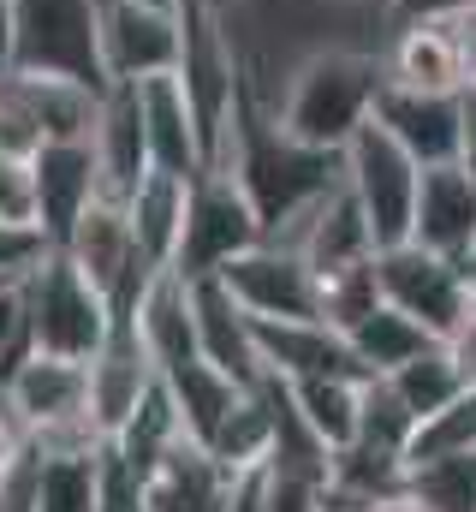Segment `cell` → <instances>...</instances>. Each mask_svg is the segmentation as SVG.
<instances>
[{"label": "cell", "instance_id": "1", "mask_svg": "<svg viewBox=\"0 0 476 512\" xmlns=\"http://www.w3.org/2000/svg\"><path fill=\"white\" fill-rule=\"evenodd\" d=\"M375 90H381V48H316L286 72L274 96V120L298 143L340 155L369 120Z\"/></svg>", "mask_w": 476, "mask_h": 512}, {"label": "cell", "instance_id": "2", "mask_svg": "<svg viewBox=\"0 0 476 512\" xmlns=\"http://www.w3.org/2000/svg\"><path fill=\"white\" fill-rule=\"evenodd\" d=\"M221 167L244 185V197H250V209H256L262 227L280 221V215H292V209H304V203H316V197H328L340 185V155L334 149L298 143L292 131H280L274 114L250 108L244 96H238L233 143H227Z\"/></svg>", "mask_w": 476, "mask_h": 512}, {"label": "cell", "instance_id": "3", "mask_svg": "<svg viewBox=\"0 0 476 512\" xmlns=\"http://www.w3.org/2000/svg\"><path fill=\"white\" fill-rule=\"evenodd\" d=\"M0 399L18 417L24 441L36 453H90L102 447V429L90 417V376L78 358H54V352H24L6 376Z\"/></svg>", "mask_w": 476, "mask_h": 512}, {"label": "cell", "instance_id": "4", "mask_svg": "<svg viewBox=\"0 0 476 512\" xmlns=\"http://www.w3.org/2000/svg\"><path fill=\"white\" fill-rule=\"evenodd\" d=\"M12 72H42V78L108 90L102 0H12Z\"/></svg>", "mask_w": 476, "mask_h": 512}, {"label": "cell", "instance_id": "5", "mask_svg": "<svg viewBox=\"0 0 476 512\" xmlns=\"http://www.w3.org/2000/svg\"><path fill=\"white\" fill-rule=\"evenodd\" d=\"M18 298H24V334H30V352H54V358H90L114 316H108V298L66 262L60 251H48L24 280H18Z\"/></svg>", "mask_w": 476, "mask_h": 512}, {"label": "cell", "instance_id": "6", "mask_svg": "<svg viewBox=\"0 0 476 512\" xmlns=\"http://www.w3.org/2000/svg\"><path fill=\"white\" fill-rule=\"evenodd\" d=\"M417 173H423V167H417V161H411L387 131L375 126V120H363L357 137L340 149V185L352 191V203L363 209L375 251H381V245L411 239V197H417Z\"/></svg>", "mask_w": 476, "mask_h": 512}, {"label": "cell", "instance_id": "7", "mask_svg": "<svg viewBox=\"0 0 476 512\" xmlns=\"http://www.w3.org/2000/svg\"><path fill=\"white\" fill-rule=\"evenodd\" d=\"M262 239V221L244 197L227 167H203L185 191V233H179V251H173V274L179 280H197V274H215L221 262H233L238 251H250Z\"/></svg>", "mask_w": 476, "mask_h": 512}, {"label": "cell", "instance_id": "8", "mask_svg": "<svg viewBox=\"0 0 476 512\" xmlns=\"http://www.w3.org/2000/svg\"><path fill=\"white\" fill-rule=\"evenodd\" d=\"M375 292H381V304H393L399 316H411V322H417L423 334H435V340H447L453 322H459L465 304H471V286H465L459 262L423 251V245H411V239L375 251Z\"/></svg>", "mask_w": 476, "mask_h": 512}, {"label": "cell", "instance_id": "9", "mask_svg": "<svg viewBox=\"0 0 476 512\" xmlns=\"http://www.w3.org/2000/svg\"><path fill=\"white\" fill-rule=\"evenodd\" d=\"M179 12L137 6V0H102V78L108 84H143L179 66Z\"/></svg>", "mask_w": 476, "mask_h": 512}, {"label": "cell", "instance_id": "10", "mask_svg": "<svg viewBox=\"0 0 476 512\" xmlns=\"http://www.w3.org/2000/svg\"><path fill=\"white\" fill-rule=\"evenodd\" d=\"M221 286L244 304V316H274V322H298V316H316V268L298 251H280V245H250L233 262L215 268ZM322 322V316H316Z\"/></svg>", "mask_w": 476, "mask_h": 512}, {"label": "cell", "instance_id": "11", "mask_svg": "<svg viewBox=\"0 0 476 512\" xmlns=\"http://www.w3.org/2000/svg\"><path fill=\"white\" fill-rule=\"evenodd\" d=\"M24 173H30V221L60 251L66 233L78 227V215L96 203V155H90V137H54V143H42L24 161Z\"/></svg>", "mask_w": 476, "mask_h": 512}, {"label": "cell", "instance_id": "12", "mask_svg": "<svg viewBox=\"0 0 476 512\" xmlns=\"http://www.w3.org/2000/svg\"><path fill=\"white\" fill-rule=\"evenodd\" d=\"M369 120L387 131L417 167L459 161V90H405V84L381 78Z\"/></svg>", "mask_w": 476, "mask_h": 512}, {"label": "cell", "instance_id": "13", "mask_svg": "<svg viewBox=\"0 0 476 512\" xmlns=\"http://www.w3.org/2000/svg\"><path fill=\"white\" fill-rule=\"evenodd\" d=\"M250 340H256V364L262 376L280 382H304V376H363L340 328L298 316V322H274V316H250Z\"/></svg>", "mask_w": 476, "mask_h": 512}, {"label": "cell", "instance_id": "14", "mask_svg": "<svg viewBox=\"0 0 476 512\" xmlns=\"http://www.w3.org/2000/svg\"><path fill=\"white\" fill-rule=\"evenodd\" d=\"M471 239H476V179L459 161L423 167L417 197H411V245L459 262L471 251Z\"/></svg>", "mask_w": 476, "mask_h": 512}, {"label": "cell", "instance_id": "15", "mask_svg": "<svg viewBox=\"0 0 476 512\" xmlns=\"http://www.w3.org/2000/svg\"><path fill=\"white\" fill-rule=\"evenodd\" d=\"M90 155H96V197L125 203L131 185L149 173V143H143L137 84H108V90H102L96 126H90Z\"/></svg>", "mask_w": 476, "mask_h": 512}, {"label": "cell", "instance_id": "16", "mask_svg": "<svg viewBox=\"0 0 476 512\" xmlns=\"http://www.w3.org/2000/svg\"><path fill=\"white\" fill-rule=\"evenodd\" d=\"M185 292H191V322H197V358L227 370L238 387H250L262 376V364H256L244 304L221 286V274H197V280H185Z\"/></svg>", "mask_w": 476, "mask_h": 512}, {"label": "cell", "instance_id": "17", "mask_svg": "<svg viewBox=\"0 0 476 512\" xmlns=\"http://www.w3.org/2000/svg\"><path fill=\"white\" fill-rule=\"evenodd\" d=\"M233 471L191 435H179L143 477V512H221Z\"/></svg>", "mask_w": 476, "mask_h": 512}, {"label": "cell", "instance_id": "18", "mask_svg": "<svg viewBox=\"0 0 476 512\" xmlns=\"http://www.w3.org/2000/svg\"><path fill=\"white\" fill-rule=\"evenodd\" d=\"M84 376H90V417H96V429L108 441L137 411V399L155 387V364H149V352H143V340L131 328H108V340L84 358Z\"/></svg>", "mask_w": 476, "mask_h": 512}, {"label": "cell", "instance_id": "19", "mask_svg": "<svg viewBox=\"0 0 476 512\" xmlns=\"http://www.w3.org/2000/svg\"><path fill=\"white\" fill-rule=\"evenodd\" d=\"M137 108H143L149 167L179 173V179H197V173H203V137H197V120H191V102H185L179 78H173V72L143 78V84H137Z\"/></svg>", "mask_w": 476, "mask_h": 512}, {"label": "cell", "instance_id": "20", "mask_svg": "<svg viewBox=\"0 0 476 512\" xmlns=\"http://www.w3.org/2000/svg\"><path fill=\"white\" fill-rule=\"evenodd\" d=\"M131 334L143 340L155 376L173 370V364H185V358H197L191 292H185V280H179L173 268H155V280L143 286V298H137V310H131Z\"/></svg>", "mask_w": 476, "mask_h": 512}, {"label": "cell", "instance_id": "21", "mask_svg": "<svg viewBox=\"0 0 476 512\" xmlns=\"http://www.w3.org/2000/svg\"><path fill=\"white\" fill-rule=\"evenodd\" d=\"M381 78L387 84H405V90H465L459 54H453L447 30L435 18H417V24H393L387 30V42H381Z\"/></svg>", "mask_w": 476, "mask_h": 512}, {"label": "cell", "instance_id": "22", "mask_svg": "<svg viewBox=\"0 0 476 512\" xmlns=\"http://www.w3.org/2000/svg\"><path fill=\"white\" fill-rule=\"evenodd\" d=\"M185 191H191V179L149 167V173L131 185V197H125L131 239H137V251L149 256L155 268H167L173 251H179V233H185Z\"/></svg>", "mask_w": 476, "mask_h": 512}, {"label": "cell", "instance_id": "23", "mask_svg": "<svg viewBox=\"0 0 476 512\" xmlns=\"http://www.w3.org/2000/svg\"><path fill=\"white\" fill-rule=\"evenodd\" d=\"M375 256V239H369V221L352 203L346 185H334L322 203H316V221H310V239H304V262L316 274H334V268H352V262H369Z\"/></svg>", "mask_w": 476, "mask_h": 512}, {"label": "cell", "instance_id": "24", "mask_svg": "<svg viewBox=\"0 0 476 512\" xmlns=\"http://www.w3.org/2000/svg\"><path fill=\"white\" fill-rule=\"evenodd\" d=\"M268 441H274V387H268V376H256V382L233 399V411L215 423V435H209L203 447H209L227 471H250V465L268 459Z\"/></svg>", "mask_w": 476, "mask_h": 512}, {"label": "cell", "instance_id": "25", "mask_svg": "<svg viewBox=\"0 0 476 512\" xmlns=\"http://www.w3.org/2000/svg\"><path fill=\"white\" fill-rule=\"evenodd\" d=\"M161 387L173 393V411H179V423H185L191 441H209L215 423L233 411V399L244 393L227 370H215V364H203V358H185V364L161 370Z\"/></svg>", "mask_w": 476, "mask_h": 512}, {"label": "cell", "instance_id": "26", "mask_svg": "<svg viewBox=\"0 0 476 512\" xmlns=\"http://www.w3.org/2000/svg\"><path fill=\"white\" fill-rule=\"evenodd\" d=\"M346 346H352L357 370L363 376H387V370H399L405 358H417L423 346H435V334H423L411 316H399L393 304H375L363 322L346 328Z\"/></svg>", "mask_w": 476, "mask_h": 512}, {"label": "cell", "instance_id": "27", "mask_svg": "<svg viewBox=\"0 0 476 512\" xmlns=\"http://www.w3.org/2000/svg\"><path fill=\"white\" fill-rule=\"evenodd\" d=\"M405 501L417 512H476V447L411 459L405 465Z\"/></svg>", "mask_w": 476, "mask_h": 512}, {"label": "cell", "instance_id": "28", "mask_svg": "<svg viewBox=\"0 0 476 512\" xmlns=\"http://www.w3.org/2000/svg\"><path fill=\"white\" fill-rule=\"evenodd\" d=\"M387 387H393V393H399V405L423 423V417H435L441 405H453V399L465 393V376H459L453 352L435 340V346H423L417 358H405L399 370H387Z\"/></svg>", "mask_w": 476, "mask_h": 512}, {"label": "cell", "instance_id": "29", "mask_svg": "<svg viewBox=\"0 0 476 512\" xmlns=\"http://www.w3.org/2000/svg\"><path fill=\"white\" fill-rule=\"evenodd\" d=\"M179 435H185V423H179V411H173V393H167V387H161V376H155V387L137 399V411L119 423L108 441H114L131 465H137V477H149V465H155V459H161Z\"/></svg>", "mask_w": 476, "mask_h": 512}, {"label": "cell", "instance_id": "30", "mask_svg": "<svg viewBox=\"0 0 476 512\" xmlns=\"http://www.w3.org/2000/svg\"><path fill=\"white\" fill-rule=\"evenodd\" d=\"M357 382L363 376H304V382H286L298 417L328 441V447H346L357 429Z\"/></svg>", "mask_w": 476, "mask_h": 512}, {"label": "cell", "instance_id": "31", "mask_svg": "<svg viewBox=\"0 0 476 512\" xmlns=\"http://www.w3.org/2000/svg\"><path fill=\"white\" fill-rule=\"evenodd\" d=\"M411 429H417V417L399 405V393L387 387V376H363L357 382V429H352L357 447H375V453H399L405 459Z\"/></svg>", "mask_w": 476, "mask_h": 512}, {"label": "cell", "instance_id": "32", "mask_svg": "<svg viewBox=\"0 0 476 512\" xmlns=\"http://www.w3.org/2000/svg\"><path fill=\"white\" fill-rule=\"evenodd\" d=\"M36 512H96V447L90 453H42Z\"/></svg>", "mask_w": 476, "mask_h": 512}, {"label": "cell", "instance_id": "33", "mask_svg": "<svg viewBox=\"0 0 476 512\" xmlns=\"http://www.w3.org/2000/svg\"><path fill=\"white\" fill-rule=\"evenodd\" d=\"M375 304H381V292H375V256L369 262H352V268H334V274H316V316L328 328L346 334Z\"/></svg>", "mask_w": 476, "mask_h": 512}, {"label": "cell", "instance_id": "34", "mask_svg": "<svg viewBox=\"0 0 476 512\" xmlns=\"http://www.w3.org/2000/svg\"><path fill=\"white\" fill-rule=\"evenodd\" d=\"M476 447V387H465L453 405H441L435 417H423L411 429V447H405V465L411 459H435V453H459Z\"/></svg>", "mask_w": 476, "mask_h": 512}, {"label": "cell", "instance_id": "35", "mask_svg": "<svg viewBox=\"0 0 476 512\" xmlns=\"http://www.w3.org/2000/svg\"><path fill=\"white\" fill-rule=\"evenodd\" d=\"M96 512H143V477L114 441L96 447Z\"/></svg>", "mask_w": 476, "mask_h": 512}, {"label": "cell", "instance_id": "36", "mask_svg": "<svg viewBox=\"0 0 476 512\" xmlns=\"http://www.w3.org/2000/svg\"><path fill=\"white\" fill-rule=\"evenodd\" d=\"M48 251H54V245L42 239L36 221H0V286H6V280H24Z\"/></svg>", "mask_w": 476, "mask_h": 512}, {"label": "cell", "instance_id": "37", "mask_svg": "<svg viewBox=\"0 0 476 512\" xmlns=\"http://www.w3.org/2000/svg\"><path fill=\"white\" fill-rule=\"evenodd\" d=\"M36 465H42V453L30 441L0 465V512H36Z\"/></svg>", "mask_w": 476, "mask_h": 512}, {"label": "cell", "instance_id": "38", "mask_svg": "<svg viewBox=\"0 0 476 512\" xmlns=\"http://www.w3.org/2000/svg\"><path fill=\"white\" fill-rule=\"evenodd\" d=\"M262 483H268V512H322V483L310 477H286L262 465Z\"/></svg>", "mask_w": 476, "mask_h": 512}, {"label": "cell", "instance_id": "39", "mask_svg": "<svg viewBox=\"0 0 476 512\" xmlns=\"http://www.w3.org/2000/svg\"><path fill=\"white\" fill-rule=\"evenodd\" d=\"M435 24L447 30V42H453V54H459L465 84H476V0H471V6H459V12H447V18H435Z\"/></svg>", "mask_w": 476, "mask_h": 512}, {"label": "cell", "instance_id": "40", "mask_svg": "<svg viewBox=\"0 0 476 512\" xmlns=\"http://www.w3.org/2000/svg\"><path fill=\"white\" fill-rule=\"evenodd\" d=\"M0 221H30V173L12 155H0Z\"/></svg>", "mask_w": 476, "mask_h": 512}, {"label": "cell", "instance_id": "41", "mask_svg": "<svg viewBox=\"0 0 476 512\" xmlns=\"http://www.w3.org/2000/svg\"><path fill=\"white\" fill-rule=\"evenodd\" d=\"M221 512H268V483H262V465L233 471V483H227V495H221Z\"/></svg>", "mask_w": 476, "mask_h": 512}, {"label": "cell", "instance_id": "42", "mask_svg": "<svg viewBox=\"0 0 476 512\" xmlns=\"http://www.w3.org/2000/svg\"><path fill=\"white\" fill-rule=\"evenodd\" d=\"M441 346L453 352V364H459V376H465V387H476V298L465 304V316L453 322V334H447Z\"/></svg>", "mask_w": 476, "mask_h": 512}, {"label": "cell", "instance_id": "43", "mask_svg": "<svg viewBox=\"0 0 476 512\" xmlns=\"http://www.w3.org/2000/svg\"><path fill=\"white\" fill-rule=\"evenodd\" d=\"M459 167L476 179V84L459 90Z\"/></svg>", "mask_w": 476, "mask_h": 512}, {"label": "cell", "instance_id": "44", "mask_svg": "<svg viewBox=\"0 0 476 512\" xmlns=\"http://www.w3.org/2000/svg\"><path fill=\"white\" fill-rule=\"evenodd\" d=\"M459 6H471V0H387V18L393 24H417V18H447Z\"/></svg>", "mask_w": 476, "mask_h": 512}, {"label": "cell", "instance_id": "45", "mask_svg": "<svg viewBox=\"0 0 476 512\" xmlns=\"http://www.w3.org/2000/svg\"><path fill=\"white\" fill-rule=\"evenodd\" d=\"M12 72V0H0V78Z\"/></svg>", "mask_w": 476, "mask_h": 512}, {"label": "cell", "instance_id": "46", "mask_svg": "<svg viewBox=\"0 0 476 512\" xmlns=\"http://www.w3.org/2000/svg\"><path fill=\"white\" fill-rule=\"evenodd\" d=\"M459 274H465V286H471V298H476V239H471V251L459 256Z\"/></svg>", "mask_w": 476, "mask_h": 512}, {"label": "cell", "instance_id": "47", "mask_svg": "<svg viewBox=\"0 0 476 512\" xmlns=\"http://www.w3.org/2000/svg\"><path fill=\"white\" fill-rule=\"evenodd\" d=\"M137 6H161V12H179L185 0H137Z\"/></svg>", "mask_w": 476, "mask_h": 512}, {"label": "cell", "instance_id": "48", "mask_svg": "<svg viewBox=\"0 0 476 512\" xmlns=\"http://www.w3.org/2000/svg\"><path fill=\"white\" fill-rule=\"evenodd\" d=\"M209 12H233V6H244V0H203Z\"/></svg>", "mask_w": 476, "mask_h": 512}, {"label": "cell", "instance_id": "49", "mask_svg": "<svg viewBox=\"0 0 476 512\" xmlns=\"http://www.w3.org/2000/svg\"><path fill=\"white\" fill-rule=\"evenodd\" d=\"M375 512H417L411 501H387V507H375Z\"/></svg>", "mask_w": 476, "mask_h": 512}, {"label": "cell", "instance_id": "50", "mask_svg": "<svg viewBox=\"0 0 476 512\" xmlns=\"http://www.w3.org/2000/svg\"><path fill=\"white\" fill-rule=\"evenodd\" d=\"M357 6H387V0H357Z\"/></svg>", "mask_w": 476, "mask_h": 512}]
</instances>
